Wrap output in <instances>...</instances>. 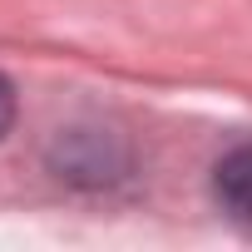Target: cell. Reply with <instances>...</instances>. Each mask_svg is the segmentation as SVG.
I'll list each match as a JSON object with an SVG mask.
<instances>
[{"instance_id":"obj_1","label":"cell","mask_w":252,"mask_h":252,"mask_svg":"<svg viewBox=\"0 0 252 252\" xmlns=\"http://www.w3.org/2000/svg\"><path fill=\"white\" fill-rule=\"evenodd\" d=\"M213 198L222 203V213L252 222V144H237L218 158L213 168Z\"/></svg>"},{"instance_id":"obj_2","label":"cell","mask_w":252,"mask_h":252,"mask_svg":"<svg viewBox=\"0 0 252 252\" xmlns=\"http://www.w3.org/2000/svg\"><path fill=\"white\" fill-rule=\"evenodd\" d=\"M10 124H15V84L0 74V139L10 134Z\"/></svg>"}]
</instances>
